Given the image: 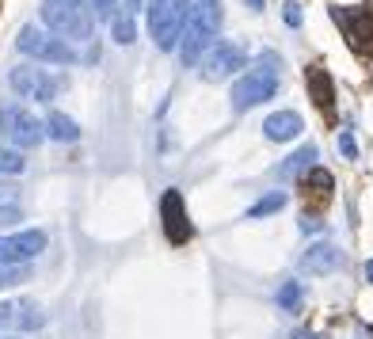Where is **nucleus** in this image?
<instances>
[{"label":"nucleus","instance_id":"nucleus-13","mask_svg":"<svg viewBox=\"0 0 373 339\" xmlns=\"http://www.w3.org/2000/svg\"><path fill=\"white\" fill-rule=\"evenodd\" d=\"M335 267H339V248L328 244V240L313 244V248L301 256V271H308V274H332Z\"/></svg>","mask_w":373,"mask_h":339},{"label":"nucleus","instance_id":"nucleus-9","mask_svg":"<svg viewBox=\"0 0 373 339\" xmlns=\"http://www.w3.org/2000/svg\"><path fill=\"white\" fill-rule=\"evenodd\" d=\"M38 252H46V232L27 229L16 237H0V263H31Z\"/></svg>","mask_w":373,"mask_h":339},{"label":"nucleus","instance_id":"nucleus-26","mask_svg":"<svg viewBox=\"0 0 373 339\" xmlns=\"http://www.w3.org/2000/svg\"><path fill=\"white\" fill-rule=\"evenodd\" d=\"M16 221H23V206H0V229Z\"/></svg>","mask_w":373,"mask_h":339},{"label":"nucleus","instance_id":"nucleus-1","mask_svg":"<svg viewBox=\"0 0 373 339\" xmlns=\"http://www.w3.org/2000/svg\"><path fill=\"white\" fill-rule=\"evenodd\" d=\"M42 23L50 34L65 42H88L91 39V8L88 0H42Z\"/></svg>","mask_w":373,"mask_h":339},{"label":"nucleus","instance_id":"nucleus-14","mask_svg":"<svg viewBox=\"0 0 373 339\" xmlns=\"http://www.w3.org/2000/svg\"><path fill=\"white\" fill-rule=\"evenodd\" d=\"M301 130H305V122H301L297 111H274V115L263 122V133L271 141H293Z\"/></svg>","mask_w":373,"mask_h":339},{"label":"nucleus","instance_id":"nucleus-30","mask_svg":"<svg viewBox=\"0 0 373 339\" xmlns=\"http://www.w3.org/2000/svg\"><path fill=\"white\" fill-rule=\"evenodd\" d=\"M324 229V221H320V217H301V232H305V237H308V232H320Z\"/></svg>","mask_w":373,"mask_h":339},{"label":"nucleus","instance_id":"nucleus-4","mask_svg":"<svg viewBox=\"0 0 373 339\" xmlns=\"http://www.w3.org/2000/svg\"><path fill=\"white\" fill-rule=\"evenodd\" d=\"M0 133H4L12 145H19V149H34V145H42V138H46V122H38V118L27 107H19V103H4V107H0Z\"/></svg>","mask_w":373,"mask_h":339},{"label":"nucleus","instance_id":"nucleus-7","mask_svg":"<svg viewBox=\"0 0 373 339\" xmlns=\"http://www.w3.org/2000/svg\"><path fill=\"white\" fill-rule=\"evenodd\" d=\"M332 19L343 27L350 50L373 54V12L370 8H332Z\"/></svg>","mask_w":373,"mask_h":339},{"label":"nucleus","instance_id":"nucleus-33","mask_svg":"<svg viewBox=\"0 0 373 339\" xmlns=\"http://www.w3.org/2000/svg\"><path fill=\"white\" fill-rule=\"evenodd\" d=\"M142 8V0H126V16H130V12H137Z\"/></svg>","mask_w":373,"mask_h":339},{"label":"nucleus","instance_id":"nucleus-8","mask_svg":"<svg viewBox=\"0 0 373 339\" xmlns=\"http://www.w3.org/2000/svg\"><path fill=\"white\" fill-rule=\"evenodd\" d=\"M236 69H248V54H244L236 42L217 39L214 46H210V54L202 58V76H206V80H225V76H232Z\"/></svg>","mask_w":373,"mask_h":339},{"label":"nucleus","instance_id":"nucleus-10","mask_svg":"<svg viewBox=\"0 0 373 339\" xmlns=\"http://www.w3.org/2000/svg\"><path fill=\"white\" fill-rule=\"evenodd\" d=\"M160 214H164V232L172 244H187L191 240V221H187V206H183V195L179 190H164L160 199Z\"/></svg>","mask_w":373,"mask_h":339},{"label":"nucleus","instance_id":"nucleus-16","mask_svg":"<svg viewBox=\"0 0 373 339\" xmlns=\"http://www.w3.org/2000/svg\"><path fill=\"white\" fill-rule=\"evenodd\" d=\"M46 138H54V141H76V138H80V126H76L69 115L54 111V115L46 118Z\"/></svg>","mask_w":373,"mask_h":339},{"label":"nucleus","instance_id":"nucleus-27","mask_svg":"<svg viewBox=\"0 0 373 339\" xmlns=\"http://www.w3.org/2000/svg\"><path fill=\"white\" fill-rule=\"evenodd\" d=\"M0 206H19V187L0 183Z\"/></svg>","mask_w":373,"mask_h":339},{"label":"nucleus","instance_id":"nucleus-6","mask_svg":"<svg viewBox=\"0 0 373 339\" xmlns=\"http://www.w3.org/2000/svg\"><path fill=\"white\" fill-rule=\"evenodd\" d=\"M149 34H152V42H157V50H164V54L179 50L183 16L168 4V0H152L149 4Z\"/></svg>","mask_w":373,"mask_h":339},{"label":"nucleus","instance_id":"nucleus-12","mask_svg":"<svg viewBox=\"0 0 373 339\" xmlns=\"http://www.w3.org/2000/svg\"><path fill=\"white\" fill-rule=\"evenodd\" d=\"M305 88H308V100L316 103L320 111H332L335 103V84H332V73L324 65H308L305 69Z\"/></svg>","mask_w":373,"mask_h":339},{"label":"nucleus","instance_id":"nucleus-20","mask_svg":"<svg viewBox=\"0 0 373 339\" xmlns=\"http://www.w3.org/2000/svg\"><path fill=\"white\" fill-rule=\"evenodd\" d=\"M31 278V263H0V289L4 286H19Z\"/></svg>","mask_w":373,"mask_h":339},{"label":"nucleus","instance_id":"nucleus-28","mask_svg":"<svg viewBox=\"0 0 373 339\" xmlns=\"http://www.w3.org/2000/svg\"><path fill=\"white\" fill-rule=\"evenodd\" d=\"M282 16H286V23H290V27H301V4H297V0H286Z\"/></svg>","mask_w":373,"mask_h":339},{"label":"nucleus","instance_id":"nucleus-24","mask_svg":"<svg viewBox=\"0 0 373 339\" xmlns=\"http://www.w3.org/2000/svg\"><path fill=\"white\" fill-rule=\"evenodd\" d=\"M91 19H115L118 16V0H88Z\"/></svg>","mask_w":373,"mask_h":339},{"label":"nucleus","instance_id":"nucleus-32","mask_svg":"<svg viewBox=\"0 0 373 339\" xmlns=\"http://www.w3.org/2000/svg\"><path fill=\"white\" fill-rule=\"evenodd\" d=\"M244 4H248L251 12H263V4H267V0H244Z\"/></svg>","mask_w":373,"mask_h":339},{"label":"nucleus","instance_id":"nucleus-2","mask_svg":"<svg viewBox=\"0 0 373 339\" xmlns=\"http://www.w3.org/2000/svg\"><path fill=\"white\" fill-rule=\"evenodd\" d=\"M274 65H278V58L263 54V61H259L256 69H248L240 80L232 84V107L248 111V107H259V103L274 100V96H278V69Z\"/></svg>","mask_w":373,"mask_h":339},{"label":"nucleus","instance_id":"nucleus-31","mask_svg":"<svg viewBox=\"0 0 373 339\" xmlns=\"http://www.w3.org/2000/svg\"><path fill=\"white\" fill-rule=\"evenodd\" d=\"M293 339H328V336H320V331H297Z\"/></svg>","mask_w":373,"mask_h":339},{"label":"nucleus","instance_id":"nucleus-21","mask_svg":"<svg viewBox=\"0 0 373 339\" xmlns=\"http://www.w3.org/2000/svg\"><path fill=\"white\" fill-rule=\"evenodd\" d=\"M111 31H115L118 46H130V42L137 39V23H133V16H115L111 19Z\"/></svg>","mask_w":373,"mask_h":339},{"label":"nucleus","instance_id":"nucleus-18","mask_svg":"<svg viewBox=\"0 0 373 339\" xmlns=\"http://www.w3.org/2000/svg\"><path fill=\"white\" fill-rule=\"evenodd\" d=\"M282 206H286V190H271V195H263V199H259L256 206H248V217H267V214H278Z\"/></svg>","mask_w":373,"mask_h":339},{"label":"nucleus","instance_id":"nucleus-29","mask_svg":"<svg viewBox=\"0 0 373 339\" xmlns=\"http://www.w3.org/2000/svg\"><path fill=\"white\" fill-rule=\"evenodd\" d=\"M339 153H343V157H347V160H354V157H358V145H354V138H350L347 130L339 133Z\"/></svg>","mask_w":373,"mask_h":339},{"label":"nucleus","instance_id":"nucleus-25","mask_svg":"<svg viewBox=\"0 0 373 339\" xmlns=\"http://www.w3.org/2000/svg\"><path fill=\"white\" fill-rule=\"evenodd\" d=\"M19 320V301H0V328H12Z\"/></svg>","mask_w":373,"mask_h":339},{"label":"nucleus","instance_id":"nucleus-5","mask_svg":"<svg viewBox=\"0 0 373 339\" xmlns=\"http://www.w3.org/2000/svg\"><path fill=\"white\" fill-rule=\"evenodd\" d=\"M8 84L19 100H34V103H50L61 88L58 76H50L46 69H34V65H16L8 73Z\"/></svg>","mask_w":373,"mask_h":339},{"label":"nucleus","instance_id":"nucleus-35","mask_svg":"<svg viewBox=\"0 0 373 339\" xmlns=\"http://www.w3.org/2000/svg\"><path fill=\"white\" fill-rule=\"evenodd\" d=\"M0 339H16V336H0Z\"/></svg>","mask_w":373,"mask_h":339},{"label":"nucleus","instance_id":"nucleus-15","mask_svg":"<svg viewBox=\"0 0 373 339\" xmlns=\"http://www.w3.org/2000/svg\"><path fill=\"white\" fill-rule=\"evenodd\" d=\"M316 160V145H301L293 157H286L282 164H278V179H293V175H301L305 168H313Z\"/></svg>","mask_w":373,"mask_h":339},{"label":"nucleus","instance_id":"nucleus-34","mask_svg":"<svg viewBox=\"0 0 373 339\" xmlns=\"http://www.w3.org/2000/svg\"><path fill=\"white\" fill-rule=\"evenodd\" d=\"M365 278L373 282V259H370V263H365Z\"/></svg>","mask_w":373,"mask_h":339},{"label":"nucleus","instance_id":"nucleus-17","mask_svg":"<svg viewBox=\"0 0 373 339\" xmlns=\"http://www.w3.org/2000/svg\"><path fill=\"white\" fill-rule=\"evenodd\" d=\"M301 301H305L301 282H282V286H278V305H282L286 313H301Z\"/></svg>","mask_w":373,"mask_h":339},{"label":"nucleus","instance_id":"nucleus-22","mask_svg":"<svg viewBox=\"0 0 373 339\" xmlns=\"http://www.w3.org/2000/svg\"><path fill=\"white\" fill-rule=\"evenodd\" d=\"M27 168L23 153L19 149H8V145H0V175H19Z\"/></svg>","mask_w":373,"mask_h":339},{"label":"nucleus","instance_id":"nucleus-3","mask_svg":"<svg viewBox=\"0 0 373 339\" xmlns=\"http://www.w3.org/2000/svg\"><path fill=\"white\" fill-rule=\"evenodd\" d=\"M16 46H19V54H27V58H34V61H50V65H76V61H80L73 50V42L58 39V34H50V31H38V27H31V23L19 31Z\"/></svg>","mask_w":373,"mask_h":339},{"label":"nucleus","instance_id":"nucleus-11","mask_svg":"<svg viewBox=\"0 0 373 339\" xmlns=\"http://www.w3.org/2000/svg\"><path fill=\"white\" fill-rule=\"evenodd\" d=\"M217 42V34H210V31H202V27H183V39H179V61H183V69H194L202 58L210 54V46Z\"/></svg>","mask_w":373,"mask_h":339},{"label":"nucleus","instance_id":"nucleus-19","mask_svg":"<svg viewBox=\"0 0 373 339\" xmlns=\"http://www.w3.org/2000/svg\"><path fill=\"white\" fill-rule=\"evenodd\" d=\"M16 324L23 331H34V328H42V324H46V313H42L34 301H19V320Z\"/></svg>","mask_w":373,"mask_h":339},{"label":"nucleus","instance_id":"nucleus-23","mask_svg":"<svg viewBox=\"0 0 373 339\" xmlns=\"http://www.w3.org/2000/svg\"><path fill=\"white\" fill-rule=\"evenodd\" d=\"M305 187H316L320 195H328V190L335 187V179H332V172H324V168H308L305 172Z\"/></svg>","mask_w":373,"mask_h":339}]
</instances>
